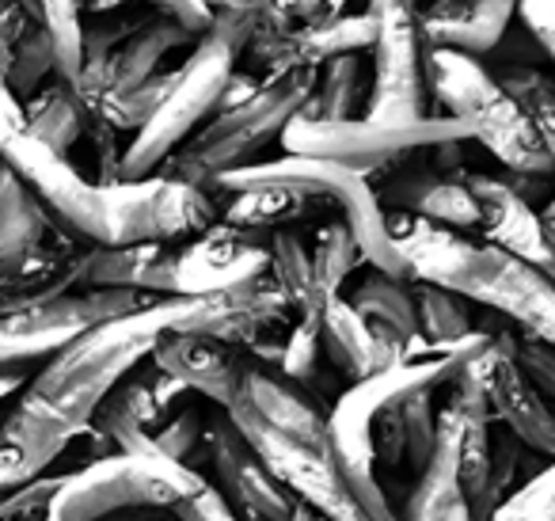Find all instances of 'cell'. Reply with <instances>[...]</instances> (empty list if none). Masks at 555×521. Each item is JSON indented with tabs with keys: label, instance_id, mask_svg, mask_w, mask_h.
<instances>
[{
	"label": "cell",
	"instance_id": "cell-36",
	"mask_svg": "<svg viewBox=\"0 0 555 521\" xmlns=\"http://www.w3.org/2000/svg\"><path fill=\"white\" fill-rule=\"evenodd\" d=\"M312 255V275H317V285L332 297V293L343 290L350 275L365 263L362 247H358L354 232L347 229V221H332L317 232V244L309 247Z\"/></svg>",
	"mask_w": 555,
	"mask_h": 521
},
{
	"label": "cell",
	"instance_id": "cell-1",
	"mask_svg": "<svg viewBox=\"0 0 555 521\" xmlns=\"http://www.w3.org/2000/svg\"><path fill=\"white\" fill-rule=\"evenodd\" d=\"M262 305L251 290L153 297L141 308L92 323L16 392L0 422V491H12L50 472L57 457L92 427L95 407L130 369L149 361L160 335L194 331L240 343L255 331Z\"/></svg>",
	"mask_w": 555,
	"mask_h": 521
},
{
	"label": "cell",
	"instance_id": "cell-26",
	"mask_svg": "<svg viewBox=\"0 0 555 521\" xmlns=\"http://www.w3.org/2000/svg\"><path fill=\"white\" fill-rule=\"evenodd\" d=\"M461 475H456V430L446 411H438V434L426 465L415 472L408 498L396 510L400 521H446L453 506H461Z\"/></svg>",
	"mask_w": 555,
	"mask_h": 521
},
{
	"label": "cell",
	"instance_id": "cell-33",
	"mask_svg": "<svg viewBox=\"0 0 555 521\" xmlns=\"http://www.w3.org/2000/svg\"><path fill=\"white\" fill-rule=\"evenodd\" d=\"M411 293H415L418 331L430 343H453V339H464L479 328L472 316V301L461 293L434 282H411Z\"/></svg>",
	"mask_w": 555,
	"mask_h": 521
},
{
	"label": "cell",
	"instance_id": "cell-32",
	"mask_svg": "<svg viewBox=\"0 0 555 521\" xmlns=\"http://www.w3.org/2000/svg\"><path fill=\"white\" fill-rule=\"evenodd\" d=\"M365 100H370V85H365L362 54H339L312 69V92L309 103L301 107V115L354 118L365 115Z\"/></svg>",
	"mask_w": 555,
	"mask_h": 521
},
{
	"label": "cell",
	"instance_id": "cell-44",
	"mask_svg": "<svg viewBox=\"0 0 555 521\" xmlns=\"http://www.w3.org/2000/svg\"><path fill=\"white\" fill-rule=\"evenodd\" d=\"M100 521H183L171 506H133V510H118L107 513Z\"/></svg>",
	"mask_w": 555,
	"mask_h": 521
},
{
	"label": "cell",
	"instance_id": "cell-29",
	"mask_svg": "<svg viewBox=\"0 0 555 521\" xmlns=\"http://www.w3.org/2000/svg\"><path fill=\"white\" fill-rule=\"evenodd\" d=\"M267 247H270V270H267V275H270V282L282 290V297H286L294 320H312V323H317L327 293L320 290L317 275H312L309 244H305L294 229H278V232H270Z\"/></svg>",
	"mask_w": 555,
	"mask_h": 521
},
{
	"label": "cell",
	"instance_id": "cell-21",
	"mask_svg": "<svg viewBox=\"0 0 555 521\" xmlns=\"http://www.w3.org/2000/svg\"><path fill=\"white\" fill-rule=\"evenodd\" d=\"M156 369L179 377L191 392L209 399L214 407H229L236 396L240 373L247 366V351L236 343H224L214 335H194V331H171L149 354Z\"/></svg>",
	"mask_w": 555,
	"mask_h": 521
},
{
	"label": "cell",
	"instance_id": "cell-18",
	"mask_svg": "<svg viewBox=\"0 0 555 521\" xmlns=\"http://www.w3.org/2000/svg\"><path fill=\"white\" fill-rule=\"evenodd\" d=\"M479 373H483L491 419H499L525 449L555 460V411L517 369L509 354V328H491V343L479 351Z\"/></svg>",
	"mask_w": 555,
	"mask_h": 521
},
{
	"label": "cell",
	"instance_id": "cell-34",
	"mask_svg": "<svg viewBox=\"0 0 555 521\" xmlns=\"http://www.w3.org/2000/svg\"><path fill=\"white\" fill-rule=\"evenodd\" d=\"M502 88L509 92V100L529 115V123L537 126L540 141H544L547 156L555 161V77L540 73L532 65H502L494 73Z\"/></svg>",
	"mask_w": 555,
	"mask_h": 521
},
{
	"label": "cell",
	"instance_id": "cell-39",
	"mask_svg": "<svg viewBox=\"0 0 555 521\" xmlns=\"http://www.w3.org/2000/svg\"><path fill=\"white\" fill-rule=\"evenodd\" d=\"M320 358H324V346H320V331L312 320H289V331L282 335V354H278L274 369L278 373L294 377L297 384L312 389L320 377Z\"/></svg>",
	"mask_w": 555,
	"mask_h": 521
},
{
	"label": "cell",
	"instance_id": "cell-28",
	"mask_svg": "<svg viewBox=\"0 0 555 521\" xmlns=\"http://www.w3.org/2000/svg\"><path fill=\"white\" fill-rule=\"evenodd\" d=\"M350 305L373 323L380 339H388L392 346L408 351L423 331H418V313H415V293H411L408 278H392L380 275V270H370L362 282L350 293Z\"/></svg>",
	"mask_w": 555,
	"mask_h": 521
},
{
	"label": "cell",
	"instance_id": "cell-40",
	"mask_svg": "<svg viewBox=\"0 0 555 521\" xmlns=\"http://www.w3.org/2000/svg\"><path fill=\"white\" fill-rule=\"evenodd\" d=\"M62 475H35L12 491H0V521H47L50 498H54Z\"/></svg>",
	"mask_w": 555,
	"mask_h": 521
},
{
	"label": "cell",
	"instance_id": "cell-20",
	"mask_svg": "<svg viewBox=\"0 0 555 521\" xmlns=\"http://www.w3.org/2000/svg\"><path fill=\"white\" fill-rule=\"evenodd\" d=\"M377 202L385 206V214L423 217V221L446 225L456 232L479 229V206L461 168L423 164V168L396 171L377 187Z\"/></svg>",
	"mask_w": 555,
	"mask_h": 521
},
{
	"label": "cell",
	"instance_id": "cell-11",
	"mask_svg": "<svg viewBox=\"0 0 555 521\" xmlns=\"http://www.w3.org/2000/svg\"><path fill=\"white\" fill-rule=\"evenodd\" d=\"M153 297L156 293L73 285V290L4 308L0 313V369L4 373H31L35 366L54 358L65 343H73L92 323L133 313Z\"/></svg>",
	"mask_w": 555,
	"mask_h": 521
},
{
	"label": "cell",
	"instance_id": "cell-45",
	"mask_svg": "<svg viewBox=\"0 0 555 521\" xmlns=\"http://www.w3.org/2000/svg\"><path fill=\"white\" fill-rule=\"evenodd\" d=\"M209 12H247V16H259L267 0H202Z\"/></svg>",
	"mask_w": 555,
	"mask_h": 521
},
{
	"label": "cell",
	"instance_id": "cell-2",
	"mask_svg": "<svg viewBox=\"0 0 555 521\" xmlns=\"http://www.w3.org/2000/svg\"><path fill=\"white\" fill-rule=\"evenodd\" d=\"M0 164L39 199L50 221L80 244H183L217 221V199L164 171L95 183L69 156L24 126V103L0 80Z\"/></svg>",
	"mask_w": 555,
	"mask_h": 521
},
{
	"label": "cell",
	"instance_id": "cell-52",
	"mask_svg": "<svg viewBox=\"0 0 555 521\" xmlns=\"http://www.w3.org/2000/svg\"><path fill=\"white\" fill-rule=\"evenodd\" d=\"M544 270H547V278H552V282H555V259H552V263H547V267H544Z\"/></svg>",
	"mask_w": 555,
	"mask_h": 521
},
{
	"label": "cell",
	"instance_id": "cell-13",
	"mask_svg": "<svg viewBox=\"0 0 555 521\" xmlns=\"http://www.w3.org/2000/svg\"><path fill=\"white\" fill-rule=\"evenodd\" d=\"M365 12L377 24L370 73V118H423L430 111L426 88V39L418 31V0H365Z\"/></svg>",
	"mask_w": 555,
	"mask_h": 521
},
{
	"label": "cell",
	"instance_id": "cell-10",
	"mask_svg": "<svg viewBox=\"0 0 555 521\" xmlns=\"http://www.w3.org/2000/svg\"><path fill=\"white\" fill-rule=\"evenodd\" d=\"M202 483V472L160 453H107L62 475L47 521H100L133 506H176Z\"/></svg>",
	"mask_w": 555,
	"mask_h": 521
},
{
	"label": "cell",
	"instance_id": "cell-6",
	"mask_svg": "<svg viewBox=\"0 0 555 521\" xmlns=\"http://www.w3.org/2000/svg\"><path fill=\"white\" fill-rule=\"evenodd\" d=\"M309 92L312 69L274 73L251 96L229 103V107H217L156 171L202 187V191H214L224 171L255 164L262 149L282 138L289 118L301 115V107L309 103Z\"/></svg>",
	"mask_w": 555,
	"mask_h": 521
},
{
	"label": "cell",
	"instance_id": "cell-8",
	"mask_svg": "<svg viewBox=\"0 0 555 521\" xmlns=\"http://www.w3.org/2000/svg\"><path fill=\"white\" fill-rule=\"evenodd\" d=\"M247 187H282V191L309 194V199H327L343 214L347 229L354 232L365 263L373 270H380V275L408 278L411 282L400 247L392 240V229H388V214L377 202V191H373L365 171H354L335 161H320V156L286 153L278 156V161H255L247 168L224 171L209 194L247 191Z\"/></svg>",
	"mask_w": 555,
	"mask_h": 521
},
{
	"label": "cell",
	"instance_id": "cell-54",
	"mask_svg": "<svg viewBox=\"0 0 555 521\" xmlns=\"http://www.w3.org/2000/svg\"><path fill=\"white\" fill-rule=\"evenodd\" d=\"M418 4H423V0H418Z\"/></svg>",
	"mask_w": 555,
	"mask_h": 521
},
{
	"label": "cell",
	"instance_id": "cell-47",
	"mask_svg": "<svg viewBox=\"0 0 555 521\" xmlns=\"http://www.w3.org/2000/svg\"><path fill=\"white\" fill-rule=\"evenodd\" d=\"M286 521H324V518H320V513L312 510V506H305L301 498H297L294 510H289V518H286Z\"/></svg>",
	"mask_w": 555,
	"mask_h": 521
},
{
	"label": "cell",
	"instance_id": "cell-41",
	"mask_svg": "<svg viewBox=\"0 0 555 521\" xmlns=\"http://www.w3.org/2000/svg\"><path fill=\"white\" fill-rule=\"evenodd\" d=\"M509 354H514L517 369L529 377L532 389L544 396V404L555 411V346L540 343V339L517 335L509 331Z\"/></svg>",
	"mask_w": 555,
	"mask_h": 521
},
{
	"label": "cell",
	"instance_id": "cell-22",
	"mask_svg": "<svg viewBox=\"0 0 555 521\" xmlns=\"http://www.w3.org/2000/svg\"><path fill=\"white\" fill-rule=\"evenodd\" d=\"M130 4H145L149 12L171 16L176 24L191 27L194 35H202L214 24V12L202 0H42V20H47L50 42H54V62L65 80H73L80 69V27L95 16L130 9Z\"/></svg>",
	"mask_w": 555,
	"mask_h": 521
},
{
	"label": "cell",
	"instance_id": "cell-51",
	"mask_svg": "<svg viewBox=\"0 0 555 521\" xmlns=\"http://www.w3.org/2000/svg\"><path fill=\"white\" fill-rule=\"evenodd\" d=\"M547 225V240H552V247H555V221H544Z\"/></svg>",
	"mask_w": 555,
	"mask_h": 521
},
{
	"label": "cell",
	"instance_id": "cell-53",
	"mask_svg": "<svg viewBox=\"0 0 555 521\" xmlns=\"http://www.w3.org/2000/svg\"><path fill=\"white\" fill-rule=\"evenodd\" d=\"M9 4H12V0H0V9H9Z\"/></svg>",
	"mask_w": 555,
	"mask_h": 521
},
{
	"label": "cell",
	"instance_id": "cell-14",
	"mask_svg": "<svg viewBox=\"0 0 555 521\" xmlns=\"http://www.w3.org/2000/svg\"><path fill=\"white\" fill-rule=\"evenodd\" d=\"M270 237L251 229H240L217 217L209 229L198 237L176 244V259H171V293L183 297H198V293H221L240 290L270 270Z\"/></svg>",
	"mask_w": 555,
	"mask_h": 521
},
{
	"label": "cell",
	"instance_id": "cell-43",
	"mask_svg": "<svg viewBox=\"0 0 555 521\" xmlns=\"http://www.w3.org/2000/svg\"><path fill=\"white\" fill-rule=\"evenodd\" d=\"M517 16L555 65V0H517Z\"/></svg>",
	"mask_w": 555,
	"mask_h": 521
},
{
	"label": "cell",
	"instance_id": "cell-31",
	"mask_svg": "<svg viewBox=\"0 0 555 521\" xmlns=\"http://www.w3.org/2000/svg\"><path fill=\"white\" fill-rule=\"evenodd\" d=\"M57 232L62 229L50 221L39 199L0 164V259H16V255L35 252Z\"/></svg>",
	"mask_w": 555,
	"mask_h": 521
},
{
	"label": "cell",
	"instance_id": "cell-25",
	"mask_svg": "<svg viewBox=\"0 0 555 521\" xmlns=\"http://www.w3.org/2000/svg\"><path fill=\"white\" fill-rule=\"evenodd\" d=\"M373 35H377V24H373L370 12H324L312 24H305L301 31H294L286 42H282V54H278V69H317L327 58L339 54H365L373 47Z\"/></svg>",
	"mask_w": 555,
	"mask_h": 521
},
{
	"label": "cell",
	"instance_id": "cell-4",
	"mask_svg": "<svg viewBox=\"0 0 555 521\" xmlns=\"http://www.w3.org/2000/svg\"><path fill=\"white\" fill-rule=\"evenodd\" d=\"M491 343V328H476L472 335L453 339V343H430L418 335L392 366L377 369L373 377L350 381V389L335 399L327 411V427H332V445L339 468L347 475L354 498L373 513L377 521H400L396 506L388 503L385 487L377 483V453H373V422L388 411V407L403 404V399L418 396V392H438L449 384L483 346Z\"/></svg>",
	"mask_w": 555,
	"mask_h": 521
},
{
	"label": "cell",
	"instance_id": "cell-17",
	"mask_svg": "<svg viewBox=\"0 0 555 521\" xmlns=\"http://www.w3.org/2000/svg\"><path fill=\"white\" fill-rule=\"evenodd\" d=\"M145 366V361H141ZM138 366V369H141ZM153 366V361H149ZM130 373L103 396V404L92 415V430L100 437H107V445L115 453H156L153 434L179 404H186L198 392L186 389L179 377L164 373V369H149V373Z\"/></svg>",
	"mask_w": 555,
	"mask_h": 521
},
{
	"label": "cell",
	"instance_id": "cell-35",
	"mask_svg": "<svg viewBox=\"0 0 555 521\" xmlns=\"http://www.w3.org/2000/svg\"><path fill=\"white\" fill-rule=\"evenodd\" d=\"M54 73H57V62H54V42H50L47 24L27 20L24 31H20L16 42H12L4 85H9V92L16 96V100H27V96H31L39 85H47Z\"/></svg>",
	"mask_w": 555,
	"mask_h": 521
},
{
	"label": "cell",
	"instance_id": "cell-50",
	"mask_svg": "<svg viewBox=\"0 0 555 521\" xmlns=\"http://www.w3.org/2000/svg\"><path fill=\"white\" fill-rule=\"evenodd\" d=\"M540 214H544V221H555V199H552V202H547V206H544V209H540Z\"/></svg>",
	"mask_w": 555,
	"mask_h": 521
},
{
	"label": "cell",
	"instance_id": "cell-19",
	"mask_svg": "<svg viewBox=\"0 0 555 521\" xmlns=\"http://www.w3.org/2000/svg\"><path fill=\"white\" fill-rule=\"evenodd\" d=\"M464 179H468L472 199L479 206V240H487V244L502 247V252L517 255L525 263H537V267H547L555 259L544 214L532 209V202L506 176L472 171Z\"/></svg>",
	"mask_w": 555,
	"mask_h": 521
},
{
	"label": "cell",
	"instance_id": "cell-12",
	"mask_svg": "<svg viewBox=\"0 0 555 521\" xmlns=\"http://www.w3.org/2000/svg\"><path fill=\"white\" fill-rule=\"evenodd\" d=\"M224 411L236 422L240 434L247 437V445L259 453L262 465L274 472V480L294 498H301L305 506H312L324 521H377L354 498L332 442L289 434V430L259 419L247 407H224Z\"/></svg>",
	"mask_w": 555,
	"mask_h": 521
},
{
	"label": "cell",
	"instance_id": "cell-7",
	"mask_svg": "<svg viewBox=\"0 0 555 521\" xmlns=\"http://www.w3.org/2000/svg\"><path fill=\"white\" fill-rule=\"evenodd\" d=\"M423 69L434 100L446 107L449 118L464 126L468 141L483 145L502 164V171L540 179L555 176V161L547 156L537 126L509 100V92L494 80V73L479 65V58L461 54V50L426 47Z\"/></svg>",
	"mask_w": 555,
	"mask_h": 521
},
{
	"label": "cell",
	"instance_id": "cell-46",
	"mask_svg": "<svg viewBox=\"0 0 555 521\" xmlns=\"http://www.w3.org/2000/svg\"><path fill=\"white\" fill-rule=\"evenodd\" d=\"M24 384H27V373H4V369H0V404L16 396Z\"/></svg>",
	"mask_w": 555,
	"mask_h": 521
},
{
	"label": "cell",
	"instance_id": "cell-37",
	"mask_svg": "<svg viewBox=\"0 0 555 521\" xmlns=\"http://www.w3.org/2000/svg\"><path fill=\"white\" fill-rule=\"evenodd\" d=\"M206 422L209 415L198 407V396H191L156 427L153 449L198 472V460H206Z\"/></svg>",
	"mask_w": 555,
	"mask_h": 521
},
{
	"label": "cell",
	"instance_id": "cell-30",
	"mask_svg": "<svg viewBox=\"0 0 555 521\" xmlns=\"http://www.w3.org/2000/svg\"><path fill=\"white\" fill-rule=\"evenodd\" d=\"M224 199H229V206L217 202V217L229 225H240V229L262 232V237H270V232H278V229H289L294 221L309 217V209L317 206V202H327V199H309V194H297V191H282V187L224 191Z\"/></svg>",
	"mask_w": 555,
	"mask_h": 521
},
{
	"label": "cell",
	"instance_id": "cell-5",
	"mask_svg": "<svg viewBox=\"0 0 555 521\" xmlns=\"http://www.w3.org/2000/svg\"><path fill=\"white\" fill-rule=\"evenodd\" d=\"M251 31L255 16L247 12H214V24L198 35L191 54L176 65V77H171L160 107L141 130L130 134V145L122 149V164H118V179L153 176L221 107Z\"/></svg>",
	"mask_w": 555,
	"mask_h": 521
},
{
	"label": "cell",
	"instance_id": "cell-27",
	"mask_svg": "<svg viewBox=\"0 0 555 521\" xmlns=\"http://www.w3.org/2000/svg\"><path fill=\"white\" fill-rule=\"evenodd\" d=\"M20 103H24L27 130H31L42 145H50L54 153H62L73 161V149L85 141L88 118H92V111L85 107L77 88H73L62 73H54L47 85H39L27 100H20Z\"/></svg>",
	"mask_w": 555,
	"mask_h": 521
},
{
	"label": "cell",
	"instance_id": "cell-16",
	"mask_svg": "<svg viewBox=\"0 0 555 521\" xmlns=\"http://www.w3.org/2000/svg\"><path fill=\"white\" fill-rule=\"evenodd\" d=\"M194 42H198V35H194L191 27L176 24V20L160 16V12H149L118 47H111L107 54L95 58V62L80 65V73L69 85L77 88L85 107L92 111L95 103L130 92L141 80L160 73L164 58H168L171 50H186V47H194Z\"/></svg>",
	"mask_w": 555,
	"mask_h": 521
},
{
	"label": "cell",
	"instance_id": "cell-24",
	"mask_svg": "<svg viewBox=\"0 0 555 521\" xmlns=\"http://www.w3.org/2000/svg\"><path fill=\"white\" fill-rule=\"evenodd\" d=\"M320 346H324V358L339 369L347 381H362V377H373L377 369L392 366L400 358V346H392L388 339H380L373 331V323L350 305L343 293H332L320 308Z\"/></svg>",
	"mask_w": 555,
	"mask_h": 521
},
{
	"label": "cell",
	"instance_id": "cell-9",
	"mask_svg": "<svg viewBox=\"0 0 555 521\" xmlns=\"http://www.w3.org/2000/svg\"><path fill=\"white\" fill-rule=\"evenodd\" d=\"M282 149L297 156H320V161L347 164L354 171L392 168L400 161L426 153L449 141H468L464 126L449 115H423V118H309L294 115L282 130Z\"/></svg>",
	"mask_w": 555,
	"mask_h": 521
},
{
	"label": "cell",
	"instance_id": "cell-15",
	"mask_svg": "<svg viewBox=\"0 0 555 521\" xmlns=\"http://www.w3.org/2000/svg\"><path fill=\"white\" fill-rule=\"evenodd\" d=\"M206 465L217 480V495L244 521H286L297 498L274 480L259 453L247 445L224 407H214L206 422Z\"/></svg>",
	"mask_w": 555,
	"mask_h": 521
},
{
	"label": "cell",
	"instance_id": "cell-49",
	"mask_svg": "<svg viewBox=\"0 0 555 521\" xmlns=\"http://www.w3.org/2000/svg\"><path fill=\"white\" fill-rule=\"evenodd\" d=\"M350 0H327V12H347Z\"/></svg>",
	"mask_w": 555,
	"mask_h": 521
},
{
	"label": "cell",
	"instance_id": "cell-3",
	"mask_svg": "<svg viewBox=\"0 0 555 521\" xmlns=\"http://www.w3.org/2000/svg\"><path fill=\"white\" fill-rule=\"evenodd\" d=\"M388 229L411 282L446 285L472 305H483L487 313L514 323L517 335L555 346V282L544 267L423 217L388 214Z\"/></svg>",
	"mask_w": 555,
	"mask_h": 521
},
{
	"label": "cell",
	"instance_id": "cell-42",
	"mask_svg": "<svg viewBox=\"0 0 555 521\" xmlns=\"http://www.w3.org/2000/svg\"><path fill=\"white\" fill-rule=\"evenodd\" d=\"M171 510H176L183 521H244L221 495H217L214 483H202L194 495H186L183 503H176Z\"/></svg>",
	"mask_w": 555,
	"mask_h": 521
},
{
	"label": "cell",
	"instance_id": "cell-48",
	"mask_svg": "<svg viewBox=\"0 0 555 521\" xmlns=\"http://www.w3.org/2000/svg\"><path fill=\"white\" fill-rule=\"evenodd\" d=\"M446 521H472V513H468V503L453 506V510H449V518H446Z\"/></svg>",
	"mask_w": 555,
	"mask_h": 521
},
{
	"label": "cell",
	"instance_id": "cell-38",
	"mask_svg": "<svg viewBox=\"0 0 555 521\" xmlns=\"http://www.w3.org/2000/svg\"><path fill=\"white\" fill-rule=\"evenodd\" d=\"M491 521H555V460L509 491L491 513Z\"/></svg>",
	"mask_w": 555,
	"mask_h": 521
},
{
	"label": "cell",
	"instance_id": "cell-23",
	"mask_svg": "<svg viewBox=\"0 0 555 521\" xmlns=\"http://www.w3.org/2000/svg\"><path fill=\"white\" fill-rule=\"evenodd\" d=\"M517 16V0H423L418 31L426 47L461 50V54H491L506 39L509 20Z\"/></svg>",
	"mask_w": 555,
	"mask_h": 521
}]
</instances>
